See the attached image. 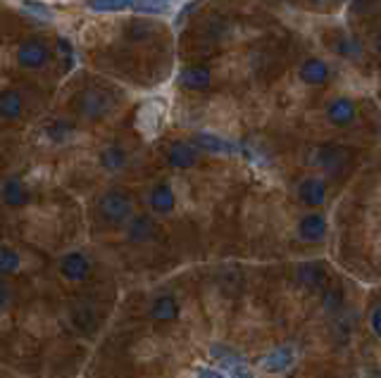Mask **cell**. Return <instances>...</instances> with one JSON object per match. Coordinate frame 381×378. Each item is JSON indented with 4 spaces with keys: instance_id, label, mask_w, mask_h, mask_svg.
<instances>
[{
    "instance_id": "obj_1",
    "label": "cell",
    "mask_w": 381,
    "mask_h": 378,
    "mask_svg": "<svg viewBox=\"0 0 381 378\" xmlns=\"http://www.w3.org/2000/svg\"><path fill=\"white\" fill-rule=\"evenodd\" d=\"M96 217L105 229H124L134 217V200L124 188H108L96 200Z\"/></svg>"
},
{
    "instance_id": "obj_2",
    "label": "cell",
    "mask_w": 381,
    "mask_h": 378,
    "mask_svg": "<svg viewBox=\"0 0 381 378\" xmlns=\"http://www.w3.org/2000/svg\"><path fill=\"white\" fill-rule=\"evenodd\" d=\"M77 115L86 122H101V119L110 117L115 110V96L103 88H86L77 98Z\"/></svg>"
},
{
    "instance_id": "obj_3",
    "label": "cell",
    "mask_w": 381,
    "mask_h": 378,
    "mask_svg": "<svg viewBox=\"0 0 381 378\" xmlns=\"http://www.w3.org/2000/svg\"><path fill=\"white\" fill-rule=\"evenodd\" d=\"M15 62L17 67L27 69V72H39V69H46L53 62V48L43 39L34 36V39H27L17 46Z\"/></svg>"
},
{
    "instance_id": "obj_4",
    "label": "cell",
    "mask_w": 381,
    "mask_h": 378,
    "mask_svg": "<svg viewBox=\"0 0 381 378\" xmlns=\"http://www.w3.org/2000/svg\"><path fill=\"white\" fill-rule=\"evenodd\" d=\"M312 165L324 176H343L351 165V153L343 146H322L312 155Z\"/></svg>"
},
{
    "instance_id": "obj_5",
    "label": "cell",
    "mask_w": 381,
    "mask_h": 378,
    "mask_svg": "<svg viewBox=\"0 0 381 378\" xmlns=\"http://www.w3.org/2000/svg\"><path fill=\"white\" fill-rule=\"evenodd\" d=\"M91 269H93V264L89 260V255H86V252H81V250L65 252V255L60 257V262H58L60 276L65 281H70V283L86 281L91 276Z\"/></svg>"
},
{
    "instance_id": "obj_6",
    "label": "cell",
    "mask_w": 381,
    "mask_h": 378,
    "mask_svg": "<svg viewBox=\"0 0 381 378\" xmlns=\"http://www.w3.org/2000/svg\"><path fill=\"white\" fill-rule=\"evenodd\" d=\"M146 205L155 217H170L177 210V193H174L172 184H167V181L153 184L146 193Z\"/></svg>"
},
{
    "instance_id": "obj_7",
    "label": "cell",
    "mask_w": 381,
    "mask_h": 378,
    "mask_svg": "<svg viewBox=\"0 0 381 378\" xmlns=\"http://www.w3.org/2000/svg\"><path fill=\"white\" fill-rule=\"evenodd\" d=\"M296 195L305 207H310L312 212H317V207H322L327 203L329 184H327V179H322V176H305L296 188Z\"/></svg>"
},
{
    "instance_id": "obj_8",
    "label": "cell",
    "mask_w": 381,
    "mask_h": 378,
    "mask_svg": "<svg viewBox=\"0 0 381 378\" xmlns=\"http://www.w3.org/2000/svg\"><path fill=\"white\" fill-rule=\"evenodd\" d=\"M198 157H201V148L193 146L189 141H172L170 146L165 148V160L172 169H179V172H186V169L196 167Z\"/></svg>"
},
{
    "instance_id": "obj_9",
    "label": "cell",
    "mask_w": 381,
    "mask_h": 378,
    "mask_svg": "<svg viewBox=\"0 0 381 378\" xmlns=\"http://www.w3.org/2000/svg\"><path fill=\"white\" fill-rule=\"evenodd\" d=\"M324 117H327V122L331 126H351L355 124V119H358V105H355L353 98L348 96H336L329 100L327 110H324Z\"/></svg>"
},
{
    "instance_id": "obj_10",
    "label": "cell",
    "mask_w": 381,
    "mask_h": 378,
    "mask_svg": "<svg viewBox=\"0 0 381 378\" xmlns=\"http://www.w3.org/2000/svg\"><path fill=\"white\" fill-rule=\"evenodd\" d=\"M298 283L305 291L315 293V291H327L329 288V272L324 267V262H305L298 267Z\"/></svg>"
},
{
    "instance_id": "obj_11",
    "label": "cell",
    "mask_w": 381,
    "mask_h": 378,
    "mask_svg": "<svg viewBox=\"0 0 381 378\" xmlns=\"http://www.w3.org/2000/svg\"><path fill=\"white\" fill-rule=\"evenodd\" d=\"M124 233H127L129 243L146 245L158 236V224H155L153 214H134L131 222L124 226Z\"/></svg>"
},
{
    "instance_id": "obj_12",
    "label": "cell",
    "mask_w": 381,
    "mask_h": 378,
    "mask_svg": "<svg viewBox=\"0 0 381 378\" xmlns=\"http://www.w3.org/2000/svg\"><path fill=\"white\" fill-rule=\"evenodd\" d=\"M331 77V67L324 58H317V55H310L301 62L298 67V79L303 81L305 86H324Z\"/></svg>"
},
{
    "instance_id": "obj_13",
    "label": "cell",
    "mask_w": 381,
    "mask_h": 378,
    "mask_svg": "<svg viewBox=\"0 0 381 378\" xmlns=\"http://www.w3.org/2000/svg\"><path fill=\"white\" fill-rule=\"evenodd\" d=\"M31 198H34L31 188L22 179H8L0 186V203L10 210H24V207H29Z\"/></svg>"
},
{
    "instance_id": "obj_14",
    "label": "cell",
    "mask_w": 381,
    "mask_h": 378,
    "mask_svg": "<svg viewBox=\"0 0 381 378\" xmlns=\"http://www.w3.org/2000/svg\"><path fill=\"white\" fill-rule=\"evenodd\" d=\"M27 112V98L20 88H5L0 91V119L5 122H20Z\"/></svg>"
},
{
    "instance_id": "obj_15",
    "label": "cell",
    "mask_w": 381,
    "mask_h": 378,
    "mask_svg": "<svg viewBox=\"0 0 381 378\" xmlns=\"http://www.w3.org/2000/svg\"><path fill=\"white\" fill-rule=\"evenodd\" d=\"M327 217H324L322 212H308L305 217L298 222L296 231H298V238L305 243H320L324 241V236H327Z\"/></svg>"
},
{
    "instance_id": "obj_16",
    "label": "cell",
    "mask_w": 381,
    "mask_h": 378,
    "mask_svg": "<svg viewBox=\"0 0 381 378\" xmlns=\"http://www.w3.org/2000/svg\"><path fill=\"white\" fill-rule=\"evenodd\" d=\"M148 314H151V319L158 321V324H172V321L179 319L181 305L172 293H162V295H158V298L151 300Z\"/></svg>"
},
{
    "instance_id": "obj_17",
    "label": "cell",
    "mask_w": 381,
    "mask_h": 378,
    "mask_svg": "<svg viewBox=\"0 0 381 378\" xmlns=\"http://www.w3.org/2000/svg\"><path fill=\"white\" fill-rule=\"evenodd\" d=\"M98 165L108 174H122L129 167V150L122 143H110L98 155Z\"/></svg>"
},
{
    "instance_id": "obj_18",
    "label": "cell",
    "mask_w": 381,
    "mask_h": 378,
    "mask_svg": "<svg viewBox=\"0 0 381 378\" xmlns=\"http://www.w3.org/2000/svg\"><path fill=\"white\" fill-rule=\"evenodd\" d=\"M179 81L184 88H189V91H205L210 84H212V74L208 67H186L184 72L179 74Z\"/></svg>"
},
{
    "instance_id": "obj_19",
    "label": "cell",
    "mask_w": 381,
    "mask_h": 378,
    "mask_svg": "<svg viewBox=\"0 0 381 378\" xmlns=\"http://www.w3.org/2000/svg\"><path fill=\"white\" fill-rule=\"evenodd\" d=\"M22 269V255L8 243H0V276H15Z\"/></svg>"
},
{
    "instance_id": "obj_20",
    "label": "cell",
    "mask_w": 381,
    "mask_h": 378,
    "mask_svg": "<svg viewBox=\"0 0 381 378\" xmlns=\"http://www.w3.org/2000/svg\"><path fill=\"white\" fill-rule=\"evenodd\" d=\"M322 307L327 314H339L346 310V291L341 286H329L327 291L322 293Z\"/></svg>"
},
{
    "instance_id": "obj_21",
    "label": "cell",
    "mask_w": 381,
    "mask_h": 378,
    "mask_svg": "<svg viewBox=\"0 0 381 378\" xmlns=\"http://www.w3.org/2000/svg\"><path fill=\"white\" fill-rule=\"evenodd\" d=\"M293 364V352L289 348H281L277 352H272L270 357L265 359L262 369L265 371H272V374H279V371H286Z\"/></svg>"
},
{
    "instance_id": "obj_22",
    "label": "cell",
    "mask_w": 381,
    "mask_h": 378,
    "mask_svg": "<svg viewBox=\"0 0 381 378\" xmlns=\"http://www.w3.org/2000/svg\"><path fill=\"white\" fill-rule=\"evenodd\" d=\"M127 39L134 41V43H141V41H148L153 36V24L146 22V20H134L127 24Z\"/></svg>"
},
{
    "instance_id": "obj_23",
    "label": "cell",
    "mask_w": 381,
    "mask_h": 378,
    "mask_svg": "<svg viewBox=\"0 0 381 378\" xmlns=\"http://www.w3.org/2000/svg\"><path fill=\"white\" fill-rule=\"evenodd\" d=\"M334 53L339 58L346 60H358L360 58V43L353 39V36H341L339 41L334 43Z\"/></svg>"
},
{
    "instance_id": "obj_24",
    "label": "cell",
    "mask_w": 381,
    "mask_h": 378,
    "mask_svg": "<svg viewBox=\"0 0 381 378\" xmlns=\"http://www.w3.org/2000/svg\"><path fill=\"white\" fill-rule=\"evenodd\" d=\"M367 321H370L372 333L381 340V302H377V305L370 310V317H367Z\"/></svg>"
},
{
    "instance_id": "obj_25",
    "label": "cell",
    "mask_w": 381,
    "mask_h": 378,
    "mask_svg": "<svg viewBox=\"0 0 381 378\" xmlns=\"http://www.w3.org/2000/svg\"><path fill=\"white\" fill-rule=\"evenodd\" d=\"M198 374V378H224L220 371H215V369H208V367H201L196 371Z\"/></svg>"
},
{
    "instance_id": "obj_26",
    "label": "cell",
    "mask_w": 381,
    "mask_h": 378,
    "mask_svg": "<svg viewBox=\"0 0 381 378\" xmlns=\"http://www.w3.org/2000/svg\"><path fill=\"white\" fill-rule=\"evenodd\" d=\"M10 298H12V295H10V288H8V283H3V281H0V307H5V305H8V302H10Z\"/></svg>"
},
{
    "instance_id": "obj_27",
    "label": "cell",
    "mask_w": 381,
    "mask_h": 378,
    "mask_svg": "<svg viewBox=\"0 0 381 378\" xmlns=\"http://www.w3.org/2000/svg\"><path fill=\"white\" fill-rule=\"evenodd\" d=\"M231 378H255V376L246 367H241L239 364V367H234V371H231Z\"/></svg>"
},
{
    "instance_id": "obj_28",
    "label": "cell",
    "mask_w": 381,
    "mask_h": 378,
    "mask_svg": "<svg viewBox=\"0 0 381 378\" xmlns=\"http://www.w3.org/2000/svg\"><path fill=\"white\" fill-rule=\"evenodd\" d=\"M374 50H377V53L381 55V34L377 36V39H374Z\"/></svg>"
}]
</instances>
